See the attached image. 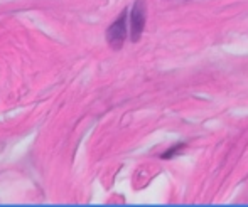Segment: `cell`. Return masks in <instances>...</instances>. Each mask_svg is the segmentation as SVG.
I'll return each mask as SVG.
<instances>
[{"instance_id":"obj_1","label":"cell","mask_w":248,"mask_h":207,"mask_svg":"<svg viewBox=\"0 0 248 207\" xmlns=\"http://www.w3.org/2000/svg\"><path fill=\"white\" fill-rule=\"evenodd\" d=\"M125 37H127V12L124 10L122 15L110 26L107 32V39L113 49H120L125 42Z\"/></svg>"},{"instance_id":"obj_2","label":"cell","mask_w":248,"mask_h":207,"mask_svg":"<svg viewBox=\"0 0 248 207\" xmlns=\"http://www.w3.org/2000/svg\"><path fill=\"white\" fill-rule=\"evenodd\" d=\"M145 27V2L137 0L132 9L130 15V30H132V41H139L144 32Z\"/></svg>"},{"instance_id":"obj_3","label":"cell","mask_w":248,"mask_h":207,"mask_svg":"<svg viewBox=\"0 0 248 207\" xmlns=\"http://www.w3.org/2000/svg\"><path fill=\"white\" fill-rule=\"evenodd\" d=\"M183 148H184V143H179V145H177V147H174V148H170L169 152L164 153L162 159H170V157H174L177 152H179V150H183Z\"/></svg>"}]
</instances>
